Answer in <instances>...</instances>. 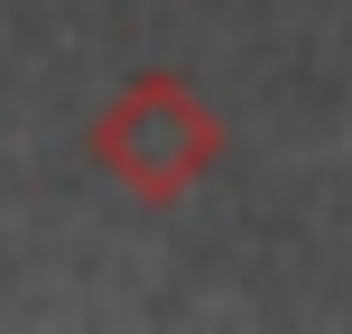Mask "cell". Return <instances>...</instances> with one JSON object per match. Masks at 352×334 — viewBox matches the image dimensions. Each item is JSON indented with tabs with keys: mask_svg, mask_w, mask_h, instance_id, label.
Wrapping results in <instances>:
<instances>
[{
	"mask_svg": "<svg viewBox=\"0 0 352 334\" xmlns=\"http://www.w3.org/2000/svg\"><path fill=\"white\" fill-rule=\"evenodd\" d=\"M223 158V121L186 74H130L93 121V167L121 176L140 205H176L195 195Z\"/></svg>",
	"mask_w": 352,
	"mask_h": 334,
	"instance_id": "1",
	"label": "cell"
}]
</instances>
